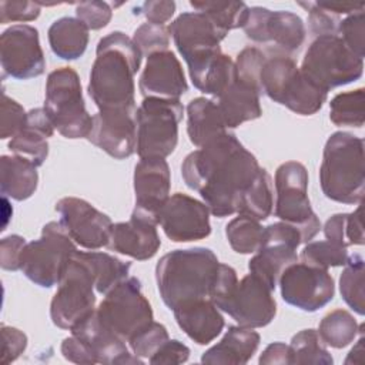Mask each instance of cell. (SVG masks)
<instances>
[{"label": "cell", "instance_id": "cell-7", "mask_svg": "<svg viewBox=\"0 0 365 365\" xmlns=\"http://www.w3.org/2000/svg\"><path fill=\"white\" fill-rule=\"evenodd\" d=\"M44 110L54 128L66 138H87L93 117L86 110L80 77L71 67L51 71L46 83Z\"/></svg>", "mask_w": 365, "mask_h": 365}, {"label": "cell", "instance_id": "cell-1", "mask_svg": "<svg viewBox=\"0 0 365 365\" xmlns=\"http://www.w3.org/2000/svg\"><path fill=\"white\" fill-rule=\"evenodd\" d=\"M259 168L255 155L227 131L190 153L181 175L188 188L200 192L210 212L222 218L237 212L241 194Z\"/></svg>", "mask_w": 365, "mask_h": 365}, {"label": "cell", "instance_id": "cell-35", "mask_svg": "<svg viewBox=\"0 0 365 365\" xmlns=\"http://www.w3.org/2000/svg\"><path fill=\"white\" fill-rule=\"evenodd\" d=\"M362 327L364 324L358 325L351 312L335 309L321 319L318 335L325 345L341 349L354 342Z\"/></svg>", "mask_w": 365, "mask_h": 365}, {"label": "cell", "instance_id": "cell-48", "mask_svg": "<svg viewBox=\"0 0 365 365\" xmlns=\"http://www.w3.org/2000/svg\"><path fill=\"white\" fill-rule=\"evenodd\" d=\"M76 16L88 27V30H100L110 23L113 10L106 1H81L76 7Z\"/></svg>", "mask_w": 365, "mask_h": 365}, {"label": "cell", "instance_id": "cell-59", "mask_svg": "<svg viewBox=\"0 0 365 365\" xmlns=\"http://www.w3.org/2000/svg\"><path fill=\"white\" fill-rule=\"evenodd\" d=\"M318 4L335 16H339V14L348 16L355 11L364 10V7H365L364 3H318Z\"/></svg>", "mask_w": 365, "mask_h": 365}, {"label": "cell", "instance_id": "cell-33", "mask_svg": "<svg viewBox=\"0 0 365 365\" xmlns=\"http://www.w3.org/2000/svg\"><path fill=\"white\" fill-rule=\"evenodd\" d=\"M190 78L195 88L218 98L237 80L235 63L221 53L201 68L191 71Z\"/></svg>", "mask_w": 365, "mask_h": 365}, {"label": "cell", "instance_id": "cell-16", "mask_svg": "<svg viewBox=\"0 0 365 365\" xmlns=\"http://www.w3.org/2000/svg\"><path fill=\"white\" fill-rule=\"evenodd\" d=\"M1 74L17 80H29L44 73L46 60L38 31L30 24H14L0 37Z\"/></svg>", "mask_w": 365, "mask_h": 365}, {"label": "cell", "instance_id": "cell-30", "mask_svg": "<svg viewBox=\"0 0 365 365\" xmlns=\"http://www.w3.org/2000/svg\"><path fill=\"white\" fill-rule=\"evenodd\" d=\"M37 184V167L31 161L19 155H1L0 188L4 197L24 201L34 194Z\"/></svg>", "mask_w": 365, "mask_h": 365}, {"label": "cell", "instance_id": "cell-40", "mask_svg": "<svg viewBox=\"0 0 365 365\" xmlns=\"http://www.w3.org/2000/svg\"><path fill=\"white\" fill-rule=\"evenodd\" d=\"M291 364L332 365L334 359L315 329H302L295 334L289 344Z\"/></svg>", "mask_w": 365, "mask_h": 365}, {"label": "cell", "instance_id": "cell-23", "mask_svg": "<svg viewBox=\"0 0 365 365\" xmlns=\"http://www.w3.org/2000/svg\"><path fill=\"white\" fill-rule=\"evenodd\" d=\"M171 174L165 158H140L134 168L135 207L157 217L170 197Z\"/></svg>", "mask_w": 365, "mask_h": 365}, {"label": "cell", "instance_id": "cell-41", "mask_svg": "<svg viewBox=\"0 0 365 365\" xmlns=\"http://www.w3.org/2000/svg\"><path fill=\"white\" fill-rule=\"evenodd\" d=\"M197 11L205 13L221 30L244 27L250 7L242 1H191Z\"/></svg>", "mask_w": 365, "mask_h": 365}, {"label": "cell", "instance_id": "cell-15", "mask_svg": "<svg viewBox=\"0 0 365 365\" xmlns=\"http://www.w3.org/2000/svg\"><path fill=\"white\" fill-rule=\"evenodd\" d=\"M282 299L305 312H315L332 301L335 284L328 269L294 262L278 279Z\"/></svg>", "mask_w": 365, "mask_h": 365}, {"label": "cell", "instance_id": "cell-8", "mask_svg": "<svg viewBox=\"0 0 365 365\" xmlns=\"http://www.w3.org/2000/svg\"><path fill=\"white\" fill-rule=\"evenodd\" d=\"M182 114L184 107L177 98L144 97L135 111L138 157L165 158L174 153Z\"/></svg>", "mask_w": 365, "mask_h": 365}, {"label": "cell", "instance_id": "cell-19", "mask_svg": "<svg viewBox=\"0 0 365 365\" xmlns=\"http://www.w3.org/2000/svg\"><path fill=\"white\" fill-rule=\"evenodd\" d=\"M56 211L71 240L83 248L98 250L108 245L113 222L88 201L64 197L57 201Z\"/></svg>", "mask_w": 365, "mask_h": 365}, {"label": "cell", "instance_id": "cell-36", "mask_svg": "<svg viewBox=\"0 0 365 365\" xmlns=\"http://www.w3.org/2000/svg\"><path fill=\"white\" fill-rule=\"evenodd\" d=\"M87 261L91 265L94 279H96V291L98 294L106 295L110 292L117 284L128 277L131 264L124 262L107 252H84Z\"/></svg>", "mask_w": 365, "mask_h": 365}, {"label": "cell", "instance_id": "cell-25", "mask_svg": "<svg viewBox=\"0 0 365 365\" xmlns=\"http://www.w3.org/2000/svg\"><path fill=\"white\" fill-rule=\"evenodd\" d=\"M178 327L198 345L214 341L224 329V317L220 308L210 299H197L173 309Z\"/></svg>", "mask_w": 365, "mask_h": 365}, {"label": "cell", "instance_id": "cell-43", "mask_svg": "<svg viewBox=\"0 0 365 365\" xmlns=\"http://www.w3.org/2000/svg\"><path fill=\"white\" fill-rule=\"evenodd\" d=\"M168 339H170V336H168L167 328L163 324L153 321L144 329L137 332L128 341V345H130L131 352L137 358L150 359L158 351V348Z\"/></svg>", "mask_w": 365, "mask_h": 365}, {"label": "cell", "instance_id": "cell-9", "mask_svg": "<svg viewBox=\"0 0 365 365\" xmlns=\"http://www.w3.org/2000/svg\"><path fill=\"white\" fill-rule=\"evenodd\" d=\"M301 73L327 93L356 81L364 71V58L354 54L338 34L318 36L308 47Z\"/></svg>", "mask_w": 365, "mask_h": 365}, {"label": "cell", "instance_id": "cell-45", "mask_svg": "<svg viewBox=\"0 0 365 365\" xmlns=\"http://www.w3.org/2000/svg\"><path fill=\"white\" fill-rule=\"evenodd\" d=\"M338 36L345 46L359 58L365 56V13L364 10L348 14L339 21Z\"/></svg>", "mask_w": 365, "mask_h": 365}, {"label": "cell", "instance_id": "cell-53", "mask_svg": "<svg viewBox=\"0 0 365 365\" xmlns=\"http://www.w3.org/2000/svg\"><path fill=\"white\" fill-rule=\"evenodd\" d=\"M190 356V348L178 339H168L158 351L148 359L150 364H182Z\"/></svg>", "mask_w": 365, "mask_h": 365}, {"label": "cell", "instance_id": "cell-11", "mask_svg": "<svg viewBox=\"0 0 365 365\" xmlns=\"http://www.w3.org/2000/svg\"><path fill=\"white\" fill-rule=\"evenodd\" d=\"M275 215L301 232L302 242H309L321 230V221L308 198V171L298 161H287L275 171Z\"/></svg>", "mask_w": 365, "mask_h": 365}, {"label": "cell", "instance_id": "cell-20", "mask_svg": "<svg viewBox=\"0 0 365 365\" xmlns=\"http://www.w3.org/2000/svg\"><path fill=\"white\" fill-rule=\"evenodd\" d=\"M135 110H100L93 115L87 140L115 160L133 155L137 147Z\"/></svg>", "mask_w": 365, "mask_h": 365}, {"label": "cell", "instance_id": "cell-37", "mask_svg": "<svg viewBox=\"0 0 365 365\" xmlns=\"http://www.w3.org/2000/svg\"><path fill=\"white\" fill-rule=\"evenodd\" d=\"M344 271L339 277V291L349 308L358 315L365 314V294H364V274L365 264L359 254L348 257Z\"/></svg>", "mask_w": 365, "mask_h": 365}, {"label": "cell", "instance_id": "cell-2", "mask_svg": "<svg viewBox=\"0 0 365 365\" xmlns=\"http://www.w3.org/2000/svg\"><path fill=\"white\" fill-rule=\"evenodd\" d=\"M141 58L133 38L121 31L98 41L87 91L100 110H135L134 76Z\"/></svg>", "mask_w": 365, "mask_h": 365}, {"label": "cell", "instance_id": "cell-17", "mask_svg": "<svg viewBox=\"0 0 365 365\" xmlns=\"http://www.w3.org/2000/svg\"><path fill=\"white\" fill-rule=\"evenodd\" d=\"M272 288L258 275L250 272L220 307L238 325L245 328H262L268 325L277 314V302Z\"/></svg>", "mask_w": 365, "mask_h": 365}, {"label": "cell", "instance_id": "cell-47", "mask_svg": "<svg viewBox=\"0 0 365 365\" xmlns=\"http://www.w3.org/2000/svg\"><path fill=\"white\" fill-rule=\"evenodd\" d=\"M27 113L24 108L13 98H10L4 91L1 96V114H0V138L6 140L9 137L17 135L26 125Z\"/></svg>", "mask_w": 365, "mask_h": 365}, {"label": "cell", "instance_id": "cell-52", "mask_svg": "<svg viewBox=\"0 0 365 365\" xmlns=\"http://www.w3.org/2000/svg\"><path fill=\"white\" fill-rule=\"evenodd\" d=\"M26 240L20 235H9L0 242V265L7 271L20 269V259L26 247Z\"/></svg>", "mask_w": 365, "mask_h": 365}, {"label": "cell", "instance_id": "cell-28", "mask_svg": "<svg viewBox=\"0 0 365 365\" xmlns=\"http://www.w3.org/2000/svg\"><path fill=\"white\" fill-rule=\"evenodd\" d=\"M217 104L227 128H235L242 123L259 118L262 114L259 91L238 78L217 98Z\"/></svg>", "mask_w": 365, "mask_h": 365}, {"label": "cell", "instance_id": "cell-42", "mask_svg": "<svg viewBox=\"0 0 365 365\" xmlns=\"http://www.w3.org/2000/svg\"><path fill=\"white\" fill-rule=\"evenodd\" d=\"M348 251L346 248L325 241H314L307 242L301 252V261L307 265L328 269L329 267H342L348 261Z\"/></svg>", "mask_w": 365, "mask_h": 365}, {"label": "cell", "instance_id": "cell-5", "mask_svg": "<svg viewBox=\"0 0 365 365\" xmlns=\"http://www.w3.org/2000/svg\"><path fill=\"white\" fill-rule=\"evenodd\" d=\"M261 93L299 115L319 111L328 93L308 80L295 61L285 54L265 57L259 74Z\"/></svg>", "mask_w": 365, "mask_h": 365}, {"label": "cell", "instance_id": "cell-26", "mask_svg": "<svg viewBox=\"0 0 365 365\" xmlns=\"http://www.w3.org/2000/svg\"><path fill=\"white\" fill-rule=\"evenodd\" d=\"M53 133L54 125L44 107L31 108L27 111L26 125L10 140L9 148L14 155L23 157L31 161L36 167H40L48 155L47 138L51 137Z\"/></svg>", "mask_w": 365, "mask_h": 365}, {"label": "cell", "instance_id": "cell-24", "mask_svg": "<svg viewBox=\"0 0 365 365\" xmlns=\"http://www.w3.org/2000/svg\"><path fill=\"white\" fill-rule=\"evenodd\" d=\"M71 334L87 345L96 364H143V359L128 351L124 339L107 329L98 321L96 311L77 324L71 329Z\"/></svg>", "mask_w": 365, "mask_h": 365}, {"label": "cell", "instance_id": "cell-60", "mask_svg": "<svg viewBox=\"0 0 365 365\" xmlns=\"http://www.w3.org/2000/svg\"><path fill=\"white\" fill-rule=\"evenodd\" d=\"M362 354H364V336H362V334H361V338L358 339L356 345L349 351V354H348V356H346V359H345V364H349V361H351L354 356H358V358H356L358 364H362V362H364Z\"/></svg>", "mask_w": 365, "mask_h": 365}, {"label": "cell", "instance_id": "cell-57", "mask_svg": "<svg viewBox=\"0 0 365 365\" xmlns=\"http://www.w3.org/2000/svg\"><path fill=\"white\" fill-rule=\"evenodd\" d=\"M258 362L261 365H289L291 364V348L284 342L269 344L261 354Z\"/></svg>", "mask_w": 365, "mask_h": 365}, {"label": "cell", "instance_id": "cell-22", "mask_svg": "<svg viewBox=\"0 0 365 365\" xmlns=\"http://www.w3.org/2000/svg\"><path fill=\"white\" fill-rule=\"evenodd\" d=\"M138 88L144 97L180 100L188 90V84L175 54L164 50L148 56L140 76Z\"/></svg>", "mask_w": 365, "mask_h": 365}, {"label": "cell", "instance_id": "cell-38", "mask_svg": "<svg viewBox=\"0 0 365 365\" xmlns=\"http://www.w3.org/2000/svg\"><path fill=\"white\" fill-rule=\"evenodd\" d=\"M364 88L336 94L329 103V118L339 127H362L365 118Z\"/></svg>", "mask_w": 365, "mask_h": 365}, {"label": "cell", "instance_id": "cell-34", "mask_svg": "<svg viewBox=\"0 0 365 365\" xmlns=\"http://www.w3.org/2000/svg\"><path fill=\"white\" fill-rule=\"evenodd\" d=\"M272 185L267 170L259 168L254 180L244 190L238 204V215H245L257 221L267 220L272 212Z\"/></svg>", "mask_w": 365, "mask_h": 365}, {"label": "cell", "instance_id": "cell-56", "mask_svg": "<svg viewBox=\"0 0 365 365\" xmlns=\"http://www.w3.org/2000/svg\"><path fill=\"white\" fill-rule=\"evenodd\" d=\"M346 217H348V212L334 214L327 220L324 225L325 238L344 248L349 247L346 241Z\"/></svg>", "mask_w": 365, "mask_h": 365}, {"label": "cell", "instance_id": "cell-44", "mask_svg": "<svg viewBox=\"0 0 365 365\" xmlns=\"http://www.w3.org/2000/svg\"><path fill=\"white\" fill-rule=\"evenodd\" d=\"M133 41L140 50L141 56L148 57L154 53L168 50L170 31H168V27L165 26L153 24L147 21L134 31Z\"/></svg>", "mask_w": 365, "mask_h": 365}, {"label": "cell", "instance_id": "cell-55", "mask_svg": "<svg viewBox=\"0 0 365 365\" xmlns=\"http://www.w3.org/2000/svg\"><path fill=\"white\" fill-rule=\"evenodd\" d=\"M61 354L67 361L74 364H87V365L96 364L87 345L73 334L71 336L64 338V341L61 342Z\"/></svg>", "mask_w": 365, "mask_h": 365}, {"label": "cell", "instance_id": "cell-3", "mask_svg": "<svg viewBox=\"0 0 365 365\" xmlns=\"http://www.w3.org/2000/svg\"><path fill=\"white\" fill-rule=\"evenodd\" d=\"M220 268L217 255L204 247L174 250L160 258L155 281L163 302L174 309L182 304L210 298Z\"/></svg>", "mask_w": 365, "mask_h": 365}, {"label": "cell", "instance_id": "cell-39", "mask_svg": "<svg viewBox=\"0 0 365 365\" xmlns=\"http://www.w3.org/2000/svg\"><path fill=\"white\" fill-rule=\"evenodd\" d=\"M225 237L235 252L252 254L262 244L264 227L254 218L238 215L225 225Z\"/></svg>", "mask_w": 365, "mask_h": 365}, {"label": "cell", "instance_id": "cell-58", "mask_svg": "<svg viewBox=\"0 0 365 365\" xmlns=\"http://www.w3.org/2000/svg\"><path fill=\"white\" fill-rule=\"evenodd\" d=\"M364 224H362V205L359 202L354 212H348L346 217V241L348 245L364 244Z\"/></svg>", "mask_w": 365, "mask_h": 365}, {"label": "cell", "instance_id": "cell-31", "mask_svg": "<svg viewBox=\"0 0 365 365\" xmlns=\"http://www.w3.org/2000/svg\"><path fill=\"white\" fill-rule=\"evenodd\" d=\"M48 44L63 60L80 58L88 44V27L77 17H61L48 27Z\"/></svg>", "mask_w": 365, "mask_h": 365}, {"label": "cell", "instance_id": "cell-54", "mask_svg": "<svg viewBox=\"0 0 365 365\" xmlns=\"http://www.w3.org/2000/svg\"><path fill=\"white\" fill-rule=\"evenodd\" d=\"M141 14L148 20V23L164 26L165 21H168L174 11H175V3L173 0H154V1H145L138 9ZM135 13V14H138Z\"/></svg>", "mask_w": 365, "mask_h": 365}, {"label": "cell", "instance_id": "cell-49", "mask_svg": "<svg viewBox=\"0 0 365 365\" xmlns=\"http://www.w3.org/2000/svg\"><path fill=\"white\" fill-rule=\"evenodd\" d=\"M299 6L308 10V23L312 34L315 37L325 36V34H338L339 17L322 9L318 3H299Z\"/></svg>", "mask_w": 365, "mask_h": 365}, {"label": "cell", "instance_id": "cell-32", "mask_svg": "<svg viewBox=\"0 0 365 365\" xmlns=\"http://www.w3.org/2000/svg\"><path fill=\"white\" fill-rule=\"evenodd\" d=\"M305 40V26L299 16L285 10L268 11L262 43L272 41L285 53L298 51Z\"/></svg>", "mask_w": 365, "mask_h": 365}, {"label": "cell", "instance_id": "cell-50", "mask_svg": "<svg viewBox=\"0 0 365 365\" xmlns=\"http://www.w3.org/2000/svg\"><path fill=\"white\" fill-rule=\"evenodd\" d=\"M40 16V4L27 0H3L0 1V21H31Z\"/></svg>", "mask_w": 365, "mask_h": 365}, {"label": "cell", "instance_id": "cell-6", "mask_svg": "<svg viewBox=\"0 0 365 365\" xmlns=\"http://www.w3.org/2000/svg\"><path fill=\"white\" fill-rule=\"evenodd\" d=\"M96 279L84 251L70 258L58 288L50 304V317L56 327L71 331L96 311Z\"/></svg>", "mask_w": 365, "mask_h": 365}, {"label": "cell", "instance_id": "cell-51", "mask_svg": "<svg viewBox=\"0 0 365 365\" xmlns=\"http://www.w3.org/2000/svg\"><path fill=\"white\" fill-rule=\"evenodd\" d=\"M1 364L16 361L27 346V336L17 328L1 325Z\"/></svg>", "mask_w": 365, "mask_h": 365}, {"label": "cell", "instance_id": "cell-12", "mask_svg": "<svg viewBox=\"0 0 365 365\" xmlns=\"http://www.w3.org/2000/svg\"><path fill=\"white\" fill-rule=\"evenodd\" d=\"M96 315L107 329L125 342L154 321L151 305L135 277H127L107 292Z\"/></svg>", "mask_w": 365, "mask_h": 365}, {"label": "cell", "instance_id": "cell-13", "mask_svg": "<svg viewBox=\"0 0 365 365\" xmlns=\"http://www.w3.org/2000/svg\"><path fill=\"white\" fill-rule=\"evenodd\" d=\"M168 31L188 66V73L201 68L221 54L220 43L228 34L202 11L181 13L168 26Z\"/></svg>", "mask_w": 365, "mask_h": 365}, {"label": "cell", "instance_id": "cell-14", "mask_svg": "<svg viewBox=\"0 0 365 365\" xmlns=\"http://www.w3.org/2000/svg\"><path fill=\"white\" fill-rule=\"evenodd\" d=\"M302 244L298 228L279 221L264 227L262 244L248 262L250 272L275 289L284 269L298 261L297 248Z\"/></svg>", "mask_w": 365, "mask_h": 365}, {"label": "cell", "instance_id": "cell-10", "mask_svg": "<svg viewBox=\"0 0 365 365\" xmlns=\"http://www.w3.org/2000/svg\"><path fill=\"white\" fill-rule=\"evenodd\" d=\"M77 247L60 221H50L41 230V237L27 242L21 259V272L34 284L51 288L58 284Z\"/></svg>", "mask_w": 365, "mask_h": 365}, {"label": "cell", "instance_id": "cell-18", "mask_svg": "<svg viewBox=\"0 0 365 365\" xmlns=\"http://www.w3.org/2000/svg\"><path fill=\"white\" fill-rule=\"evenodd\" d=\"M208 207L182 192L167 198L157 212V222L174 242L198 241L211 234Z\"/></svg>", "mask_w": 365, "mask_h": 365}, {"label": "cell", "instance_id": "cell-29", "mask_svg": "<svg viewBox=\"0 0 365 365\" xmlns=\"http://www.w3.org/2000/svg\"><path fill=\"white\" fill-rule=\"evenodd\" d=\"M227 131L228 128L225 127L217 101L205 97H197L188 103L187 133L190 141L195 147L200 148Z\"/></svg>", "mask_w": 365, "mask_h": 365}, {"label": "cell", "instance_id": "cell-4", "mask_svg": "<svg viewBox=\"0 0 365 365\" xmlns=\"http://www.w3.org/2000/svg\"><path fill=\"white\" fill-rule=\"evenodd\" d=\"M319 182L327 198L341 204H359L364 198V140L336 131L324 147Z\"/></svg>", "mask_w": 365, "mask_h": 365}, {"label": "cell", "instance_id": "cell-27", "mask_svg": "<svg viewBox=\"0 0 365 365\" xmlns=\"http://www.w3.org/2000/svg\"><path fill=\"white\" fill-rule=\"evenodd\" d=\"M259 334L254 328L245 327H228V331L222 339L207 349L202 356V364H247L255 354L259 345Z\"/></svg>", "mask_w": 365, "mask_h": 365}, {"label": "cell", "instance_id": "cell-46", "mask_svg": "<svg viewBox=\"0 0 365 365\" xmlns=\"http://www.w3.org/2000/svg\"><path fill=\"white\" fill-rule=\"evenodd\" d=\"M265 54L257 47H247L238 56L235 61L237 78L244 84L255 88L261 94L259 74L265 61Z\"/></svg>", "mask_w": 365, "mask_h": 365}, {"label": "cell", "instance_id": "cell-21", "mask_svg": "<svg viewBox=\"0 0 365 365\" xmlns=\"http://www.w3.org/2000/svg\"><path fill=\"white\" fill-rule=\"evenodd\" d=\"M157 224L155 215L134 208L128 221L113 224L108 248L137 261L150 259L161 245Z\"/></svg>", "mask_w": 365, "mask_h": 365}]
</instances>
